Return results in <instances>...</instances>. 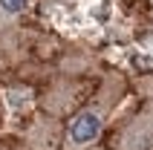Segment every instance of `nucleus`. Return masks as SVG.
I'll list each match as a JSON object with an SVG mask.
<instances>
[{
	"mask_svg": "<svg viewBox=\"0 0 153 150\" xmlns=\"http://www.w3.org/2000/svg\"><path fill=\"white\" fill-rule=\"evenodd\" d=\"M29 6V0H0V29L9 26L15 17H20Z\"/></svg>",
	"mask_w": 153,
	"mask_h": 150,
	"instance_id": "7ed1b4c3",
	"label": "nucleus"
},
{
	"mask_svg": "<svg viewBox=\"0 0 153 150\" xmlns=\"http://www.w3.org/2000/svg\"><path fill=\"white\" fill-rule=\"evenodd\" d=\"M113 104H116V87H107L95 95L90 104L75 113V118L69 121L67 127V147L64 150H87L93 147L101 136L104 124H107V116H110Z\"/></svg>",
	"mask_w": 153,
	"mask_h": 150,
	"instance_id": "f257e3e1",
	"label": "nucleus"
},
{
	"mask_svg": "<svg viewBox=\"0 0 153 150\" xmlns=\"http://www.w3.org/2000/svg\"><path fill=\"white\" fill-rule=\"evenodd\" d=\"M116 150H153V104H147L121 130Z\"/></svg>",
	"mask_w": 153,
	"mask_h": 150,
	"instance_id": "f03ea898",
	"label": "nucleus"
},
{
	"mask_svg": "<svg viewBox=\"0 0 153 150\" xmlns=\"http://www.w3.org/2000/svg\"><path fill=\"white\" fill-rule=\"evenodd\" d=\"M147 6H150V17H153V0H147Z\"/></svg>",
	"mask_w": 153,
	"mask_h": 150,
	"instance_id": "20e7f679",
	"label": "nucleus"
}]
</instances>
